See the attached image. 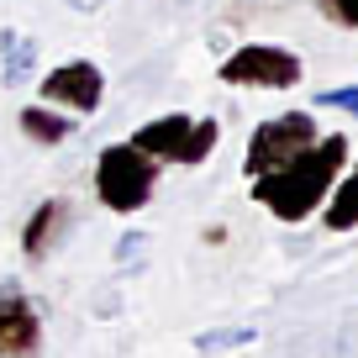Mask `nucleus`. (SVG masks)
Listing matches in <instances>:
<instances>
[{"instance_id": "obj_9", "label": "nucleus", "mask_w": 358, "mask_h": 358, "mask_svg": "<svg viewBox=\"0 0 358 358\" xmlns=\"http://www.w3.org/2000/svg\"><path fill=\"white\" fill-rule=\"evenodd\" d=\"M0 58H6L0 79H6L11 90H22L27 74L37 69V43H32V37H22V32H6V37H0Z\"/></svg>"}, {"instance_id": "obj_8", "label": "nucleus", "mask_w": 358, "mask_h": 358, "mask_svg": "<svg viewBox=\"0 0 358 358\" xmlns=\"http://www.w3.org/2000/svg\"><path fill=\"white\" fill-rule=\"evenodd\" d=\"M69 222H74V206L64 201V195H53V201H43L32 211V222H27V232H22V253L27 258H48L58 248V237L69 232Z\"/></svg>"}, {"instance_id": "obj_15", "label": "nucleus", "mask_w": 358, "mask_h": 358, "mask_svg": "<svg viewBox=\"0 0 358 358\" xmlns=\"http://www.w3.org/2000/svg\"><path fill=\"white\" fill-rule=\"evenodd\" d=\"M143 248H148V232H127V237H122V248H116V258H122V264H132Z\"/></svg>"}, {"instance_id": "obj_16", "label": "nucleus", "mask_w": 358, "mask_h": 358, "mask_svg": "<svg viewBox=\"0 0 358 358\" xmlns=\"http://www.w3.org/2000/svg\"><path fill=\"white\" fill-rule=\"evenodd\" d=\"M337 358H358V327H343V343H337Z\"/></svg>"}, {"instance_id": "obj_13", "label": "nucleus", "mask_w": 358, "mask_h": 358, "mask_svg": "<svg viewBox=\"0 0 358 358\" xmlns=\"http://www.w3.org/2000/svg\"><path fill=\"white\" fill-rule=\"evenodd\" d=\"M316 101H322V106H332V111H348V116L358 122V85H343V90H322Z\"/></svg>"}, {"instance_id": "obj_14", "label": "nucleus", "mask_w": 358, "mask_h": 358, "mask_svg": "<svg viewBox=\"0 0 358 358\" xmlns=\"http://www.w3.org/2000/svg\"><path fill=\"white\" fill-rule=\"evenodd\" d=\"M322 11L337 27H358V0H322Z\"/></svg>"}, {"instance_id": "obj_10", "label": "nucleus", "mask_w": 358, "mask_h": 358, "mask_svg": "<svg viewBox=\"0 0 358 358\" xmlns=\"http://www.w3.org/2000/svg\"><path fill=\"white\" fill-rule=\"evenodd\" d=\"M22 132L32 137V143L53 148V143H64V137L74 132V116H58V111H48V106H27L22 111Z\"/></svg>"}, {"instance_id": "obj_11", "label": "nucleus", "mask_w": 358, "mask_h": 358, "mask_svg": "<svg viewBox=\"0 0 358 358\" xmlns=\"http://www.w3.org/2000/svg\"><path fill=\"white\" fill-rule=\"evenodd\" d=\"M358 227V164L343 185H332V206H327V232H353Z\"/></svg>"}, {"instance_id": "obj_17", "label": "nucleus", "mask_w": 358, "mask_h": 358, "mask_svg": "<svg viewBox=\"0 0 358 358\" xmlns=\"http://www.w3.org/2000/svg\"><path fill=\"white\" fill-rule=\"evenodd\" d=\"M69 6H74V11H101L106 0H69Z\"/></svg>"}, {"instance_id": "obj_1", "label": "nucleus", "mask_w": 358, "mask_h": 358, "mask_svg": "<svg viewBox=\"0 0 358 358\" xmlns=\"http://www.w3.org/2000/svg\"><path fill=\"white\" fill-rule=\"evenodd\" d=\"M343 164H348V137L327 132V137H316L311 148H301L295 158H285L280 169L258 174L253 201L264 206V211H274L280 222H306V216L322 206V195H332Z\"/></svg>"}, {"instance_id": "obj_3", "label": "nucleus", "mask_w": 358, "mask_h": 358, "mask_svg": "<svg viewBox=\"0 0 358 358\" xmlns=\"http://www.w3.org/2000/svg\"><path fill=\"white\" fill-rule=\"evenodd\" d=\"M132 148H143L158 164H201L216 148V116H201V122H190L185 111L158 116V122H148V127L132 132Z\"/></svg>"}, {"instance_id": "obj_2", "label": "nucleus", "mask_w": 358, "mask_h": 358, "mask_svg": "<svg viewBox=\"0 0 358 358\" xmlns=\"http://www.w3.org/2000/svg\"><path fill=\"white\" fill-rule=\"evenodd\" d=\"M153 185H158V158H148L132 143H116L95 158V195L111 211H143L153 201Z\"/></svg>"}, {"instance_id": "obj_5", "label": "nucleus", "mask_w": 358, "mask_h": 358, "mask_svg": "<svg viewBox=\"0 0 358 358\" xmlns=\"http://www.w3.org/2000/svg\"><path fill=\"white\" fill-rule=\"evenodd\" d=\"M316 116L311 111H285V116H268L264 127L253 132V143H248V158H243V169L248 174H268V169H280L285 158H295L301 148H311L316 143Z\"/></svg>"}, {"instance_id": "obj_7", "label": "nucleus", "mask_w": 358, "mask_h": 358, "mask_svg": "<svg viewBox=\"0 0 358 358\" xmlns=\"http://www.w3.org/2000/svg\"><path fill=\"white\" fill-rule=\"evenodd\" d=\"M43 353V322L32 301L16 290H0V358H37Z\"/></svg>"}, {"instance_id": "obj_12", "label": "nucleus", "mask_w": 358, "mask_h": 358, "mask_svg": "<svg viewBox=\"0 0 358 358\" xmlns=\"http://www.w3.org/2000/svg\"><path fill=\"white\" fill-rule=\"evenodd\" d=\"M253 327H216V332H201L195 337V353H216V348H248L253 343Z\"/></svg>"}, {"instance_id": "obj_6", "label": "nucleus", "mask_w": 358, "mask_h": 358, "mask_svg": "<svg viewBox=\"0 0 358 358\" xmlns=\"http://www.w3.org/2000/svg\"><path fill=\"white\" fill-rule=\"evenodd\" d=\"M101 90H106L101 69L90 64V58H74V64L53 69V74L43 79V101H48V106H58V111L90 116L95 106H101Z\"/></svg>"}, {"instance_id": "obj_4", "label": "nucleus", "mask_w": 358, "mask_h": 358, "mask_svg": "<svg viewBox=\"0 0 358 358\" xmlns=\"http://www.w3.org/2000/svg\"><path fill=\"white\" fill-rule=\"evenodd\" d=\"M216 74H222V85H243V90H295L301 85V58L274 43H248L232 58H222Z\"/></svg>"}]
</instances>
